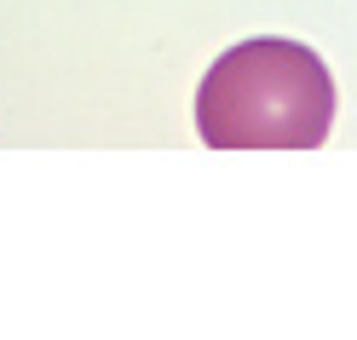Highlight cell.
Wrapping results in <instances>:
<instances>
[{"label":"cell","instance_id":"6da1fadb","mask_svg":"<svg viewBox=\"0 0 357 340\" xmlns=\"http://www.w3.org/2000/svg\"><path fill=\"white\" fill-rule=\"evenodd\" d=\"M196 127L213 150H317L334 127L328 64L300 40H242L202 75Z\"/></svg>","mask_w":357,"mask_h":340}]
</instances>
